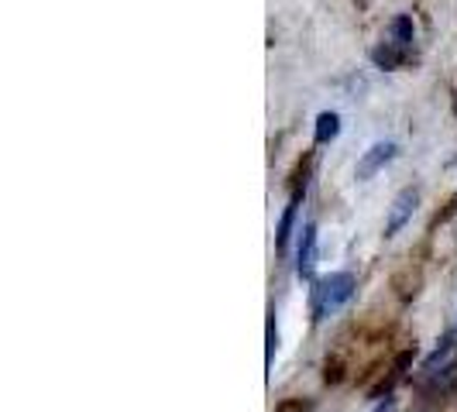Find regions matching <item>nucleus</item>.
<instances>
[{
    "label": "nucleus",
    "instance_id": "nucleus-1",
    "mask_svg": "<svg viewBox=\"0 0 457 412\" xmlns=\"http://www.w3.org/2000/svg\"><path fill=\"white\" fill-rule=\"evenodd\" d=\"M351 296H354V275L351 272L323 275L320 282L313 285V320L320 323L327 317H334Z\"/></svg>",
    "mask_w": 457,
    "mask_h": 412
},
{
    "label": "nucleus",
    "instance_id": "nucleus-9",
    "mask_svg": "<svg viewBox=\"0 0 457 412\" xmlns=\"http://www.w3.org/2000/svg\"><path fill=\"white\" fill-rule=\"evenodd\" d=\"M275 347H278V330H275V309H272V313H269V354H265V361H269V367H272Z\"/></svg>",
    "mask_w": 457,
    "mask_h": 412
},
{
    "label": "nucleus",
    "instance_id": "nucleus-2",
    "mask_svg": "<svg viewBox=\"0 0 457 412\" xmlns=\"http://www.w3.org/2000/svg\"><path fill=\"white\" fill-rule=\"evenodd\" d=\"M416 203H420V193H416L412 185L395 193V200H392V206H389V220H386V237H395L399 230L410 224L412 213H416Z\"/></svg>",
    "mask_w": 457,
    "mask_h": 412
},
{
    "label": "nucleus",
    "instance_id": "nucleus-4",
    "mask_svg": "<svg viewBox=\"0 0 457 412\" xmlns=\"http://www.w3.org/2000/svg\"><path fill=\"white\" fill-rule=\"evenodd\" d=\"M313 268H317V227L306 224V227H303V241H299V254H296V275L299 278H313Z\"/></svg>",
    "mask_w": 457,
    "mask_h": 412
},
{
    "label": "nucleus",
    "instance_id": "nucleus-8",
    "mask_svg": "<svg viewBox=\"0 0 457 412\" xmlns=\"http://www.w3.org/2000/svg\"><path fill=\"white\" fill-rule=\"evenodd\" d=\"M403 59H406V52L395 45H378L371 48V62L378 69H399L403 66Z\"/></svg>",
    "mask_w": 457,
    "mask_h": 412
},
{
    "label": "nucleus",
    "instance_id": "nucleus-5",
    "mask_svg": "<svg viewBox=\"0 0 457 412\" xmlns=\"http://www.w3.org/2000/svg\"><path fill=\"white\" fill-rule=\"evenodd\" d=\"M299 200H303V189L293 193V200H289L286 213H282V220H278V230H275V244H278V251H286V248H289V234H293V224H296Z\"/></svg>",
    "mask_w": 457,
    "mask_h": 412
},
{
    "label": "nucleus",
    "instance_id": "nucleus-3",
    "mask_svg": "<svg viewBox=\"0 0 457 412\" xmlns=\"http://www.w3.org/2000/svg\"><path fill=\"white\" fill-rule=\"evenodd\" d=\"M395 152H399V148H395V141H375L365 155H361L358 169H354V176H358L361 183H368L371 176H378V172L395 159Z\"/></svg>",
    "mask_w": 457,
    "mask_h": 412
},
{
    "label": "nucleus",
    "instance_id": "nucleus-6",
    "mask_svg": "<svg viewBox=\"0 0 457 412\" xmlns=\"http://www.w3.org/2000/svg\"><path fill=\"white\" fill-rule=\"evenodd\" d=\"M389 45H395V48H406L416 42V24H412V18L410 14H399V18H392V24H389Z\"/></svg>",
    "mask_w": 457,
    "mask_h": 412
},
{
    "label": "nucleus",
    "instance_id": "nucleus-7",
    "mask_svg": "<svg viewBox=\"0 0 457 412\" xmlns=\"http://www.w3.org/2000/svg\"><path fill=\"white\" fill-rule=\"evenodd\" d=\"M341 135V114H334V111H323L317 117V128H313V141L317 144H330V141H337Z\"/></svg>",
    "mask_w": 457,
    "mask_h": 412
}]
</instances>
